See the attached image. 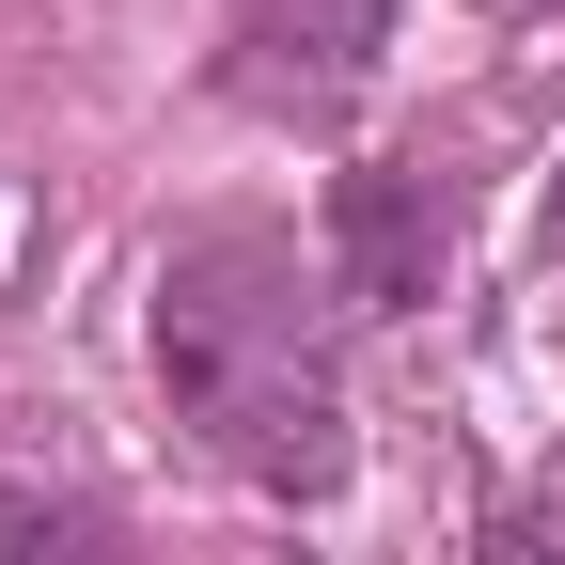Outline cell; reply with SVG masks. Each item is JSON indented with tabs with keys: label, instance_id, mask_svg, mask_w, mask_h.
Wrapping results in <instances>:
<instances>
[{
	"label": "cell",
	"instance_id": "cell-1",
	"mask_svg": "<svg viewBox=\"0 0 565 565\" xmlns=\"http://www.w3.org/2000/svg\"><path fill=\"white\" fill-rule=\"evenodd\" d=\"M141 362L158 408L189 424L204 471H236L252 503H330L362 471V424H345V282L330 252H299L282 221H189L141 282Z\"/></svg>",
	"mask_w": 565,
	"mask_h": 565
},
{
	"label": "cell",
	"instance_id": "cell-2",
	"mask_svg": "<svg viewBox=\"0 0 565 565\" xmlns=\"http://www.w3.org/2000/svg\"><path fill=\"white\" fill-rule=\"evenodd\" d=\"M393 17L408 0H221L204 79H221V110H252V126H345L393 79Z\"/></svg>",
	"mask_w": 565,
	"mask_h": 565
},
{
	"label": "cell",
	"instance_id": "cell-3",
	"mask_svg": "<svg viewBox=\"0 0 565 565\" xmlns=\"http://www.w3.org/2000/svg\"><path fill=\"white\" fill-rule=\"evenodd\" d=\"M456 267V173L440 158H345L330 173V282H345V330L424 315Z\"/></svg>",
	"mask_w": 565,
	"mask_h": 565
},
{
	"label": "cell",
	"instance_id": "cell-4",
	"mask_svg": "<svg viewBox=\"0 0 565 565\" xmlns=\"http://www.w3.org/2000/svg\"><path fill=\"white\" fill-rule=\"evenodd\" d=\"M0 565H126V519L95 503V487H32V471H0Z\"/></svg>",
	"mask_w": 565,
	"mask_h": 565
},
{
	"label": "cell",
	"instance_id": "cell-5",
	"mask_svg": "<svg viewBox=\"0 0 565 565\" xmlns=\"http://www.w3.org/2000/svg\"><path fill=\"white\" fill-rule=\"evenodd\" d=\"M471 565H565V487H519V503L471 519Z\"/></svg>",
	"mask_w": 565,
	"mask_h": 565
},
{
	"label": "cell",
	"instance_id": "cell-6",
	"mask_svg": "<svg viewBox=\"0 0 565 565\" xmlns=\"http://www.w3.org/2000/svg\"><path fill=\"white\" fill-rule=\"evenodd\" d=\"M534 236H550V252H565V158H550V189H534Z\"/></svg>",
	"mask_w": 565,
	"mask_h": 565
},
{
	"label": "cell",
	"instance_id": "cell-7",
	"mask_svg": "<svg viewBox=\"0 0 565 565\" xmlns=\"http://www.w3.org/2000/svg\"><path fill=\"white\" fill-rule=\"evenodd\" d=\"M487 17H565V0H487Z\"/></svg>",
	"mask_w": 565,
	"mask_h": 565
}]
</instances>
